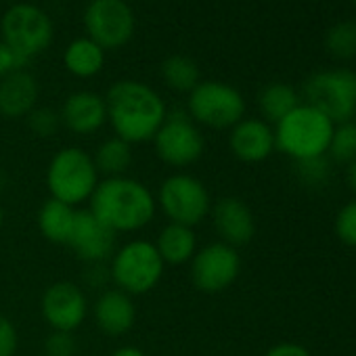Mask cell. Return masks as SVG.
I'll return each mask as SVG.
<instances>
[{"label":"cell","instance_id":"obj_32","mask_svg":"<svg viewBox=\"0 0 356 356\" xmlns=\"http://www.w3.org/2000/svg\"><path fill=\"white\" fill-rule=\"evenodd\" d=\"M19 348V333L15 323L0 312V356H15Z\"/></svg>","mask_w":356,"mask_h":356},{"label":"cell","instance_id":"obj_21","mask_svg":"<svg viewBox=\"0 0 356 356\" xmlns=\"http://www.w3.org/2000/svg\"><path fill=\"white\" fill-rule=\"evenodd\" d=\"M76 214H78V208H72L67 204H61L49 197L40 206L38 216H36L38 231L42 233L47 241L57 243V245H67L74 222H76Z\"/></svg>","mask_w":356,"mask_h":356},{"label":"cell","instance_id":"obj_17","mask_svg":"<svg viewBox=\"0 0 356 356\" xmlns=\"http://www.w3.org/2000/svg\"><path fill=\"white\" fill-rule=\"evenodd\" d=\"M231 153L245 163H260L270 157L275 147V130L260 118H243L231 128Z\"/></svg>","mask_w":356,"mask_h":356},{"label":"cell","instance_id":"obj_25","mask_svg":"<svg viewBox=\"0 0 356 356\" xmlns=\"http://www.w3.org/2000/svg\"><path fill=\"white\" fill-rule=\"evenodd\" d=\"M161 80L174 92L189 95L200 82L202 74L197 63L187 55H170L161 63Z\"/></svg>","mask_w":356,"mask_h":356},{"label":"cell","instance_id":"obj_18","mask_svg":"<svg viewBox=\"0 0 356 356\" xmlns=\"http://www.w3.org/2000/svg\"><path fill=\"white\" fill-rule=\"evenodd\" d=\"M38 80L26 67H17L0 80V115L7 120L28 118L38 107Z\"/></svg>","mask_w":356,"mask_h":356},{"label":"cell","instance_id":"obj_33","mask_svg":"<svg viewBox=\"0 0 356 356\" xmlns=\"http://www.w3.org/2000/svg\"><path fill=\"white\" fill-rule=\"evenodd\" d=\"M264 356H312V354L308 352V348H304L300 343L283 341V343H277L270 350H266Z\"/></svg>","mask_w":356,"mask_h":356},{"label":"cell","instance_id":"obj_7","mask_svg":"<svg viewBox=\"0 0 356 356\" xmlns=\"http://www.w3.org/2000/svg\"><path fill=\"white\" fill-rule=\"evenodd\" d=\"M155 202L168 222L185 225L191 229L210 216L214 204L208 187L197 176L187 172H174L165 176L157 189Z\"/></svg>","mask_w":356,"mask_h":356},{"label":"cell","instance_id":"obj_36","mask_svg":"<svg viewBox=\"0 0 356 356\" xmlns=\"http://www.w3.org/2000/svg\"><path fill=\"white\" fill-rule=\"evenodd\" d=\"M346 183L356 193V159L346 165Z\"/></svg>","mask_w":356,"mask_h":356},{"label":"cell","instance_id":"obj_3","mask_svg":"<svg viewBox=\"0 0 356 356\" xmlns=\"http://www.w3.org/2000/svg\"><path fill=\"white\" fill-rule=\"evenodd\" d=\"M44 181L53 200L78 208L90 202L97 185L101 183V174L92 161V153L82 147L67 145L51 157Z\"/></svg>","mask_w":356,"mask_h":356},{"label":"cell","instance_id":"obj_24","mask_svg":"<svg viewBox=\"0 0 356 356\" xmlns=\"http://www.w3.org/2000/svg\"><path fill=\"white\" fill-rule=\"evenodd\" d=\"M298 105H300L298 92L289 84H283V82H273V84L264 86L258 97L260 113H262L264 122H268V124L281 122Z\"/></svg>","mask_w":356,"mask_h":356},{"label":"cell","instance_id":"obj_37","mask_svg":"<svg viewBox=\"0 0 356 356\" xmlns=\"http://www.w3.org/2000/svg\"><path fill=\"white\" fill-rule=\"evenodd\" d=\"M5 227V210H3V204H0V231Z\"/></svg>","mask_w":356,"mask_h":356},{"label":"cell","instance_id":"obj_15","mask_svg":"<svg viewBox=\"0 0 356 356\" xmlns=\"http://www.w3.org/2000/svg\"><path fill=\"white\" fill-rule=\"evenodd\" d=\"M210 218L216 235L231 248L248 245L256 235V218L250 206L239 197H222L212 204Z\"/></svg>","mask_w":356,"mask_h":356},{"label":"cell","instance_id":"obj_12","mask_svg":"<svg viewBox=\"0 0 356 356\" xmlns=\"http://www.w3.org/2000/svg\"><path fill=\"white\" fill-rule=\"evenodd\" d=\"M191 264V281L204 293H220L229 289L241 273V256L235 248L214 241L195 252Z\"/></svg>","mask_w":356,"mask_h":356},{"label":"cell","instance_id":"obj_1","mask_svg":"<svg viewBox=\"0 0 356 356\" xmlns=\"http://www.w3.org/2000/svg\"><path fill=\"white\" fill-rule=\"evenodd\" d=\"M105 107L113 136L130 145L153 140L168 115L161 95L138 80H120L111 84L105 95Z\"/></svg>","mask_w":356,"mask_h":356},{"label":"cell","instance_id":"obj_22","mask_svg":"<svg viewBox=\"0 0 356 356\" xmlns=\"http://www.w3.org/2000/svg\"><path fill=\"white\" fill-rule=\"evenodd\" d=\"M103 65H105V51L86 36L72 40L63 51V67L76 78L82 80L95 78L103 70Z\"/></svg>","mask_w":356,"mask_h":356},{"label":"cell","instance_id":"obj_19","mask_svg":"<svg viewBox=\"0 0 356 356\" xmlns=\"http://www.w3.org/2000/svg\"><path fill=\"white\" fill-rule=\"evenodd\" d=\"M92 318L101 333L109 337H120V335H126L134 327L136 304L132 296L115 287L105 289L92 306Z\"/></svg>","mask_w":356,"mask_h":356},{"label":"cell","instance_id":"obj_31","mask_svg":"<svg viewBox=\"0 0 356 356\" xmlns=\"http://www.w3.org/2000/svg\"><path fill=\"white\" fill-rule=\"evenodd\" d=\"M76 337L74 333L63 331H51V335L44 341V354L47 356H76Z\"/></svg>","mask_w":356,"mask_h":356},{"label":"cell","instance_id":"obj_8","mask_svg":"<svg viewBox=\"0 0 356 356\" xmlns=\"http://www.w3.org/2000/svg\"><path fill=\"white\" fill-rule=\"evenodd\" d=\"M187 113L200 128L231 130L245 118V99L227 82L202 80L189 92Z\"/></svg>","mask_w":356,"mask_h":356},{"label":"cell","instance_id":"obj_35","mask_svg":"<svg viewBox=\"0 0 356 356\" xmlns=\"http://www.w3.org/2000/svg\"><path fill=\"white\" fill-rule=\"evenodd\" d=\"M109 356H149V354L145 350L136 348V346H120Z\"/></svg>","mask_w":356,"mask_h":356},{"label":"cell","instance_id":"obj_26","mask_svg":"<svg viewBox=\"0 0 356 356\" xmlns=\"http://www.w3.org/2000/svg\"><path fill=\"white\" fill-rule=\"evenodd\" d=\"M325 49L337 61L356 59V22H337L325 34Z\"/></svg>","mask_w":356,"mask_h":356},{"label":"cell","instance_id":"obj_27","mask_svg":"<svg viewBox=\"0 0 356 356\" xmlns=\"http://www.w3.org/2000/svg\"><path fill=\"white\" fill-rule=\"evenodd\" d=\"M327 153L333 161L343 165L356 159V122H343L333 126Z\"/></svg>","mask_w":356,"mask_h":356},{"label":"cell","instance_id":"obj_4","mask_svg":"<svg viewBox=\"0 0 356 356\" xmlns=\"http://www.w3.org/2000/svg\"><path fill=\"white\" fill-rule=\"evenodd\" d=\"M163 260L149 239H130L115 248L109 258V279L115 289L128 296H145L153 291L163 277Z\"/></svg>","mask_w":356,"mask_h":356},{"label":"cell","instance_id":"obj_16","mask_svg":"<svg viewBox=\"0 0 356 356\" xmlns=\"http://www.w3.org/2000/svg\"><path fill=\"white\" fill-rule=\"evenodd\" d=\"M59 115H61V126H65L70 132H74L78 136L97 134L107 124L105 97H101L92 90L72 92L63 101Z\"/></svg>","mask_w":356,"mask_h":356},{"label":"cell","instance_id":"obj_28","mask_svg":"<svg viewBox=\"0 0 356 356\" xmlns=\"http://www.w3.org/2000/svg\"><path fill=\"white\" fill-rule=\"evenodd\" d=\"M298 168V176L300 181L308 187H323L327 183V178L331 174L329 170V159L325 155L318 157H308V159H300L296 161Z\"/></svg>","mask_w":356,"mask_h":356},{"label":"cell","instance_id":"obj_20","mask_svg":"<svg viewBox=\"0 0 356 356\" xmlns=\"http://www.w3.org/2000/svg\"><path fill=\"white\" fill-rule=\"evenodd\" d=\"M155 248L163 260V264L181 266L193 260L197 252V235L191 227L168 222L155 237Z\"/></svg>","mask_w":356,"mask_h":356},{"label":"cell","instance_id":"obj_23","mask_svg":"<svg viewBox=\"0 0 356 356\" xmlns=\"http://www.w3.org/2000/svg\"><path fill=\"white\" fill-rule=\"evenodd\" d=\"M92 161L103 178L126 176L132 165V145L118 136H109L97 147Z\"/></svg>","mask_w":356,"mask_h":356},{"label":"cell","instance_id":"obj_34","mask_svg":"<svg viewBox=\"0 0 356 356\" xmlns=\"http://www.w3.org/2000/svg\"><path fill=\"white\" fill-rule=\"evenodd\" d=\"M22 67L19 61L15 59V55L11 53V49L0 40V80H3L7 74H11L13 70Z\"/></svg>","mask_w":356,"mask_h":356},{"label":"cell","instance_id":"obj_13","mask_svg":"<svg viewBox=\"0 0 356 356\" xmlns=\"http://www.w3.org/2000/svg\"><path fill=\"white\" fill-rule=\"evenodd\" d=\"M40 312L51 331L74 333L90 312L86 291L72 281H57L47 287L40 300Z\"/></svg>","mask_w":356,"mask_h":356},{"label":"cell","instance_id":"obj_6","mask_svg":"<svg viewBox=\"0 0 356 356\" xmlns=\"http://www.w3.org/2000/svg\"><path fill=\"white\" fill-rule=\"evenodd\" d=\"M0 32H3L0 40L11 49L22 67L42 55L55 38L53 19L44 9L32 3H17L9 7L0 17Z\"/></svg>","mask_w":356,"mask_h":356},{"label":"cell","instance_id":"obj_29","mask_svg":"<svg viewBox=\"0 0 356 356\" xmlns=\"http://www.w3.org/2000/svg\"><path fill=\"white\" fill-rule=\"evenodd\" d=\"M26 120L30 132L36 134L38 138H49L61 128V115L51 107H36Z\"/></svg>","mask_w":356,"mask_h":356},{"label":"cell","instance_id":"obj_9","mask_svg":"<svg viewBox=\"0 0 356 356\" xmlns=\"http://www.w3.org/2000/svg\"><path fill=\"white\" fill-rule=\"evenodd\" d=\"M304 99L333 124L352 122L356 115V72L335 67L312 74L304 84Z\"/></svg>","mask_w":356,"mask_h":356},{"label":"cell","instance_id":"obj_11","mask_svg":"<svg viewBox=\"0 0 356 356\" xmlns=\"http://www.w3.org/2000/svg\"><path fill=\"white\" fill-rule=\"evenodd\" d=\"M86 38L105 53L126 47L136 30V17L126 0H90L82 17Z\"/></svg>","mask_w":356,"mask_h":356},{"label":"cell","instance_id":"obj_2","mask_svg":"<svg viewBox=\"0 0 356 356\" xmlns=\"http://www.w3.org/2000/svg\"><path fill=\"white\" fill-rule=\"evenodd\" d=\"M88 204L95 218L115 235L143 231L157 214L153 191L132 176L101 178Z\"/></svg>","mask_w":356,"mask_h":356},{"label":"cell","instance_id":"obj_10","mask_svg":"<svg viewBox=\"0 0 356 356\" xmlns=\"http://www.w3.org/2000/svg\"><path fill=\"white\" fill-rule=\"evenodd\" d=\"M153 149L161 163L174 170H183L197 163L206 151L202 128L189 118L187 111H172L153 136Z\"/></svg>","mask_w":356,"mask_h":356},{"label":"cell","instance_id":"obj_14","mask_svg":"<svg viewBox=\"0 0 356 356\" xmlns=\"http://www.w3.org/2000/svg\"><path fill=\"white\" fill-rule=\"evenodd\" d=\"M67 245L86 264H101L115 252V233L95 218L90 210H78Z\"/></svg>","mask_w":356,"mask_h":356},{"label":"cell","instance_id":"obj_30","mask_svg":"<svg viewBox=\"0 0 356 356\" xmlns=\"http://www.w3.org/2000/svg\"><path fill=\"white\" fill-rule=\"evenodd\" d=\"M335 235L341 243L356 248V200L348 202L335 216Z\"/></svg>","mask_w":356,"mask_h":356},{"label":"cell","instance_id":"obj_5","mask_svg":"<svg viewBox=\"0 0 356 356\" xmlns=\"http://www.w3.org/2000/svg\"><path fill=\"white\" fill-rule=\"evenodd\" d=\"M333 122L314 107L300 103L275 124V147L293 161L325 155L333 134Z\"/></svg>","mask_w":356,"mask_h":356},{"label":"cell","instance_id":"obj_38","mask_svg":"<svg viewBox=\"0 0 356 356\" xmlns=\"http://www.w3.org/2000/svg\"><path fill=\"white\" fill-rule=\"evenodd\" d=\"M352 3H354V5H356V0H352Z\"/></svg>","mask_w":356,"mask_h":356}]
</instances>
